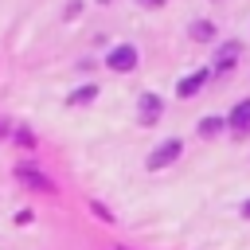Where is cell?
<instances>
[{
    "instance_id": "13",
    "label": "cell",
    "mask_w": 250,
    "mask_h": 250,
    "mask_svg": "<svg viewBox=\"0 0 250 250\" xmlns=\"http://www.w3.org/2000/svg\"><path fill=\"white\" fill-rule=\"evenodd\" d=\"M105 4H109V0H105Z\"/></svg>"
},
{
    "instance_id": "7",
    "label": "cell",
    "mask_w": 250,
    "mask_h": 250,
    "mask_svg": "<svg viewBox=\"0 0 250 250\" xmlns=\"http://www.w3.org/2000/svg\"><path fill=\"white\" fill-rule=\"evenodd\" d=\"M191 39H195V43H207V39H215V23H207V20H195V23H191Z\"/></svg>"
},
{
    "instance_id": "2",
    "label": "cell",
    "mask_w": 250,
    "mask_h": 250,
    "mask_svg": "<svg viewBox=\"0 0 250 250\" xmlns=\"http://www.w3.org/2000/svg\"><path fill=\"white\" fill-rule=\"evenodd\" d=\"M137 117H141V125H156V117H160V98H156V94H141Z\"/></svg>"
},
{
    "instance_id": "1",
    "label": "cell",
    "mask_w": 250,
    "mask_h": 250,
    "mask_svg": "<svg viewBox=\"0 0 250 250\" xmlns=\"http://www.w3.org/2000/svg\"><path fill=\"white\" fill-rule=\"evenodd\" d=\"M180 148H184V145H180L176 137H172V141H164V145H156V148H152V156H148V168H168V164L180 156Z\"/></svg>"
},
{
    "instance_id": "9",
    "label": "cell",
    "mask_w": 250,
    "mask_h": 250,
    "mask_svg": "<svg viewBox=\"0 0 250 250\" xmlns=\"http://www.w3.org/2000/svg\"><path fill=\"white\" fill-rule=\"evenodd\" d=\"M94 94H98L94 86H82V90H74V94H70V105H86V102H90Z\"/></svg>"
},
{
    "instance_id": "5",
    "label": "cell",
    "mask_w": 250,
    "mask_h": 250,
    "mask_svg": "<svg viewBox=\"0 0 250 250\" xmlns=\"http://www.w3.org/2000/svg\"><path fill=\"white\" fill-rule=\"evenodd\" d=\"M230 129L242 137V133H250V102H238L234 109H230Z\"/></svg>"
},
{
    "instance_id": "4",
    "label": "cell",
    "mask_w": 250,
    "mask_h": 250,
    "mask_svg": "<svg viewBox=\"0 0 250 250\" xmlns=\"http://www.w3.org/2000/svg\"><path fill=\"white\" fill-rule=\"evenodd\" d=\"M207 78H211L207 70H195V74H188V78L176 86V94H180V98H191V94H199V90L207 86Z\"/></svg>"
},
{
    "instance_id": "6",
    "label": "cell",
    "mask_w": 250,
    "mask_h": 250,
    "mask_svg": "<svg viewBox=\"0 0 250 250\" xmlns=\"http://www.w3.org/2000/svg\"><path fill=\"white\" fill-rule=\"evenodd\" d=\"M234 59H238V43H223V47L215 51V70H230Z\"/></svg>"
},
{
    "instance_id": "12",
    "label": "cell",
    "mask_w": 250,
    "mask_h": 250,
    "mask_svg": "<svg viewBox=\"0 0 250 250\" xmlns=\"http://www.w3.org/2000/svg\"><path fill=\"white\" fill-rule=\"evenodd\" d=\"M242 215H246V219H250V203H246V207H242Z\"/></svg>"
},
{
    "instance_id": "3",
    "label": "cell",
    "mask_w": 250,
    "mask_h": 250,
    "mask_svg": "<svg viewBox=\"0 0 250 250\" xmlns=\"http://www.w3.org/2000/svg\"><path fill=\"white\" fill-rule=\"evenodd\" d=\"M109 66L121 70V74L133 70V66H137V51H133V47H113V51H109Z\"/></svg>"
},
{
    "instance_id": "8",
    "label": "cell",
    "mask_w": 250,
    "mask_h": 250,
    "mask_svg": "<svg viewBox=\"0 0 250 250\" xmlns=\"http://www.w3.org/2000/svg\"><path fill=\"white\" fill-rule=\"evenodd\" d=\"M16 176H20V180H27V184H31V188H39V191H51V180H47V176H39V172H31V168H20Z\"/></svg>"
},
{
    "instance_id": "10",
    "label": "cell",
    "mask_w": 250,
    "mask_h": 250,
    "mask_svg": "<svg viewBox=\"0 0 250 250\" xmlns=\"http://www.w3.org/2000/svg\"><path fill=\"white\" fill-rule=\"evenodd\" d=\"M219 129H223V121H219V117H203V121H199V133H203V137H215Z\"/></svg>"
},
{
    "instance_id": "11",
    "label": "cell",
    "mask_w": 250,
    "mask_h": 250,
    "mask_svg": "<svg viewBox=\"0 0 250 250\" xmlns=\"http://www.w3.org/2000/svg\"><path fill=\"white\" fill-rule=\"evenodd\" d=\"M141 4H148V8H160V4H164V0H141Z\"/></svg>"
}]
</instances>
